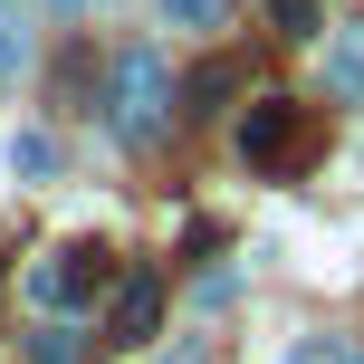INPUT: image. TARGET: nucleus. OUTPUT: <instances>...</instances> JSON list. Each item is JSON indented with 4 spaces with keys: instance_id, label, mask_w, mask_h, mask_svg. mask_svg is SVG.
Returning a JSON list of instances; mask_svg holds the SVG:
<instances>
[{
    "instance_id": "obj_1",
    "label": "nucleus",
    "mask_w": 364,
    "mask_h": 364,
    "mask_svg": "<svg viewBox=\"0 0 364 364\" xmlns=\"http://www.w3.org/2000/svg\"><path fill=\"white\" fill-rule=\"evenodd\" d=\"M164 106H173L164 48H125L115 58V134H125V144H154V134H164Z\"/></svg>"
},
{
    "instance_id": "obj_2",
    "label": "nucleus",
    "mask_w": 364,
    "mask_h": 364,
    "mask_svg": "<svg viewBox=\"0 0 364 364\" xmlns=\"http://www.w3.org/2000/svg\"><path fill=\"white\" fill-rule=\"evenodd\" d=\"M240 154H250L259 173H288L297 154H307V115H297L288 96H259V106H250V125H240Z\"/></svg>"
},
{
    "instance_id": "obj_3",
    "label": "nucleus",
    "mask_w": 364,
    "mask_h": 364,
    "mask_svg": "<svg viewBox=\"0 0 364 364\" xmlns=\"http://www.w3.org/2000/svg\"><path fill=\"white\" fill-rule=\"evenodd\" d=\"M96 278H106V250H58V269H38V307H87Z\"/></svg>"
},
{
    "instance_id": "obj_4",
    "label": "nucleus",
    "mask_w": 364,
    "mask_h": 364,
    "mask_svg": "<svg viewBox=\"0 0 364 364\" xmlns=\"http://www.w3.org/2000/svg\"><path fill=\"white\" fill-rule=\"evenodd\" d=\"M154 316H164V288L134 269L125 288H115V346H144V336H154Z\"/></svg>"
},
{
    "instance_id": "obj_5",
    "label": "nucleus",
    "mask_w": 364,
    "mask_h": 364,
    "mask_svg": "<svg viewBox=\"0 0 364 364\" xmlns=\"http://www.w3.org/2000/svg\"><path fill=\"white\" fill-rule=\"evenodd\" d=\"M326 77H336V96H364V29H346V38H336Z\"/></svg>"
},
{
    "instance_id": "obj_6",
    "label": "nucleus",
    "mask_w": 364,
    "mask_h": 364,
    "mask_svg": "<svg viewBox=\"0 0 364 364\" xmlns=\"http://www.w3.org/2000/svg\"><path fill=\"white\" fill-rule=\"evenodd\" d=\"M10 173H58V134H10Z\"/></svg>"
},
{
    "instance_id": "obj_7",
    "label": "nucleus",
    "mask_w": 364,
    "mask_h": 364,
    "mask_svg": "<svg viewBox=\"0 0 364 364\" xmlns=\"http://www.w3.org/2000/svg\"><path fill=\"white\" fill-rule=\"evenodd\" d=\"M220 10L230 0H164V19H182V29H220Z\"/></svg>"
},
{
    "instance_id": "obj_8",
    "label": "nucleus",
    "mask_w": 364,
    "mask_h": 364,
    "mask_svg": "<svg viewBox=\"0 0 364 364\" xmlns=\"http://www.w3.org/2000/svg\"><path fill=\"white\" fill-rule=\"evenodd\" d=\"M269 19H278L288 38H316V0H269Z\"/></svg>"
},
{
    "instance_id": "obj_9",
    "label": "nucleus",
    "mask_w": 364,
    "mask_h": 364,
    "mask_svg": "<svg viewBox=\"0 0 364 364\" xmlns=\"http://www.w3.org/2000/svg\"><path fill=\"white\" fill-rule=\"evenodd\" d=\"M19 58H29V38H19V29H0V77H10Z\"/></svg>"
},
{
    "instance_id": "obj_10",
    "label": "nucleus",
    "mask_w": 364,
    "mask_h": 364,
    "mask_svg": "<svg viewBox=\"0 0 364 364\" xmlns=\"http://www.w3.org/2000/svg\"><path fill=\"white\" fill-rule=\"evenodd\" d=\"M164 364H201V346H182V355H164Z\"/></svg>"
},
{
    "instance_id": "obj_11",
    "label": "nucleus",
    "mask_w": 364,
    "mask_h": 364,
    "mask_svg": "<svg viewBox=\"0 0 364 364\" xmlns=\"http://www.w3.org/2000/svg\"><path fill=\"white\" fill-rule=\"evenodd\" d=\"M346 364H364V355H346Z\"/></svg>"
}]
</instances>
